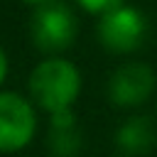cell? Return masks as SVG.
Returning a JSON list of instances; mask_svg holds the SVG:
<instances>
[{
    "instance_id": "3",
    "label": "cell",
    "mask_w": 157,
    "mask_h": 157,
    "mask_svg": "<svg viewBox=\"0 0 157 157\" xmlns=\"http://www.w3.org/2000/svg\"><path fill=\"white\" fill-rule=\"evenodd\" d=\"M150 25L147 17L135 5H120L115 10H108L98 17L96 37L101 47L110 54H130L137 52L147 39Z\"/></svg>"
},
{
    "instance_id": "2",
    "label": "cell",
    "mask_w": 157,
    "mask_h": 157,
    "mask_svg": "<svg viewBox=\"0 0 157 157\" xmlns=\"http://www.w3.org/2000/svg\"><path fill=\"white\" fill-rule=\"evenodd\" d=\"M78 34V20L64 0H49L34 7L29 17L32 44L47 56H61Z\"/></svg>"
},
{
    "instance_id": "1",
    "label": "cell",
    "mask_w": 157,
    "mask_h": 157,
    "mask_svg": "<svg viewBox=\"0 0 157 157\" xmlns=\"http://www.w3.org/2000/svg\"><path fill=\"white\" fill-rule=\"evenodd\" d=\"M29 101L49 113L66 110L81 93V71L66 56H44L27 78Z\"/></svg>"
},
{
    "instance_id": "10",
    "label": "cell",
    "mask_w": 157,
    "mask_h": 157,
    "mask_svg": "<svg viewBox=\"0 0 157 157\" xmlns=\"http://www.w3.org/2000/svg\"><path fill=\"white\" fill-rule=\"evenodd\" d=\"M20 2H25V5H32V7H39V5H44V2H49V0H20Z\"/></svg>"
},
{
    "instance_id": "6",
    "label": "cell",
    "mask_w": 157,
    "mask_h": 157,
    "mask_svg": "<svg viewBox=\"0 0 157 157\" xmlns=\"http://www.w3.org/2000/svg\"><path fill=\"white\" fill-rule=\"evenodd\" d=\"M157 145V128L150 115H130L115 130V147L125 157H142Z\"/></svg>"
},
{
    "instance_id": "7",
    "label": "cell",
    "mask_w": 157,
    "mask_h": 157,
    "mask_svg": "<svg viewBox=\"0 0 157 157\" xmlns=\"http://www.w3.org/2000/svg\"><path fill=\"white\" fill-rule=\"evenodd\" d=\"M83 137L78 130V120L71 108L49 113V132H47V147L54 157H76L81 152Z\"/></svg>"
},
{
    "instance_id": "8",
    "label": "cell",
    "mask_w": 157,
    "mask_h": 157,
    "mask_svg": "<svg viewBox=\"0 0 157 157\" xmlns=\"http://www.w3.org/2000/svg\"><path fill=\"white\" fill-rule=\"evenodd\" d=\"M86 12H91V15H103V12H108V10H115V7H120V5H125V0H76Z\"/></svg>"
},
{
    "instance_id": "5",
    "label": "cell",
    "mask_w": 157,
    "mask_h": 157,
    "mask_svg": "<svg viewBox=\"0 0 157 157\" xmlns=\"http://www.w3.org/2000/svg\"><path fill=\"white\" fill-rule=\"evenodd\" d=\"M157 86V76L145 61L120 64L108 78V98L118 108H137L142 105Z\"/></svg>"
},
{
    "instance_id": "4",
    "label": "cell",
    "mask_w": 157,
    "mask_h": 157,
    "mask_svg": "<svg viewBox=\"0 0 157 157\" xmlns=\"http://www.w3.org/2000/svg\"><path fill=\"white\" fill-rule=\"evenodd\" d=\"M37 132V110L29 98L15 91H0V152L25 150Z\"/></svg>"
},
{
    "instance_id": "9",
    "label": "cell",
    "mask_w": 157,
    "mask_h": 157,
    "mask_svg": "<svg viewBox=\"0 0 157 157\" xmlns=\"http://www.w3.org/2000/svg\"><path fill=\"white\" fill-rule=\"evenodd\" d=\"M7 71H10V59H7L5 49L0 47V86L5 83V78H7Z\"/></svg>"
}]
</instances>
